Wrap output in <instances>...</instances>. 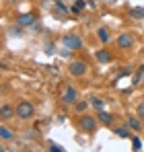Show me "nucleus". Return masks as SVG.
<instances>
[{
  "mask_svg": "<svg viewBox=\"0 0 144 152\" xmlns=\"http://www.w3.org/2000/svg\"><path fill=\"white\" fill-rule=\"evenodd\" d=\"M15 109H17V117H19V119H23V121L31 119V117H33V113H35L33 103H29V101H21Z\"/></svg>",
  "mask_w": 144,
  "mask_h": 152,
  "instance_id": "obj_1",
  "label": "nucleus"
},
{
  "mask_svg": "<svg viewBox=\"0 0 144 152\" xmlns=\"http://www.w3.org/2000/svg\"><path fill=\"white\" fill-rule=\"evenodd\" d=\"M62 45L68 48L70 51H78V50L84 48V43H82V39H80L78 35H64V37H62Z\"/></svg>",
  "mask_w": 144,
  "mask_h": 152,
  "instance_id": "obj_2",
  "label": "nucleus"
},
{
  "mask_svg": "<svg viewBox=\"0 0 144 152\" xmlns=\"http://www.w3.org/2000/svg\"><path fill=\"white\" fill-rule=\"evenodd\" d=\"M70 74L74 78H82V76L87 74V62H82V60H72L70 62Z\"/></svg>",
  "mask_w": 144,
  "mask_h": 152,
  "instance_id": "obj_3",
  "label": "nucleus"
},
{
  "mask_svg": "<svg viewBox=\"0 0 144 152\" xmlns=\"http://www.w3.org/2000/svg\"><path fill=\"white\" fill-rule=\"evenodd\" d=\"M78 127H80L82 132L91 134V132H95V129H97V119H95V117H91V115H82V117L78 119Z\"/></svg>",
  "mask_w": 144,
  "mask_h": 152,
  "instance_id": "obj_4",
  "label": "nucleus"
},
{
  "mask_svg": "<svg viewBox=\"0 0 144 152\" xmlns=\"http://www.w3.org/2000/svg\"><path fill=\"white\" fill-rule=\"evenodd\" d=\"M76 99H78V91L74 86H64V91H62V101H64V105L76 103Z\"/></svg>",
  "mask_w": 144,
  "mask_h": 152,
  "instance_id": "obj_5",
  "label": "nucleus"
},
{
  "mask_svg": "<svg viewBox=\"0 0 144 152\" xmlns=\"http://www.w3.org/2000/svg\"><path fill=\"white\" fill-rule=\"evenodd\" d=\"M35 23V15L33 12H21L17 15V25L19 27H31Z\"/></svg>",
  "mask_w": 144,
  "mask_h": 152,
  "instance_id": "obj_6",
  "label": "nucleus"
},
{
  "mask_svg": "<svg viewBox=\"0 0 144 152\" xmlns=\"http://www.w3.org/2000/svg\"><path fill=\"white\" fill-rule=\"evenodd\" d=\"M134 45V37L130 35V33H121L120 37H118V48L121 50H130Z\"/></svg>",
  "mask_w": 144,
  "mask_h": 152,
  "instance_id": "obj_7",
  "label": "nucleus"
},
{
  "mask_svg": "<svg viewBox=\"0 0 144 152\" xmlns=\"http://www.w3.org/2000/svg\"><path fill=\"white\" fill-rule=\"evenodd\" d=\"M97 119H99L101 124H105V126H111V124H113V115L107 113V111H103V109L97 111Z\"/></svg>",
  "mask_w": 144,
  "mask_h": 152,
  "instance_id": "obj_8",
  "label": "nucleus"
},
{
  "mask_svg": "<svg viewBox=\"0 0 144 152\" xmlns=\"http://www.w3.org/2000/svg\"><path fill=\"white\" fill-rule=\"evenodd\" d=\"M95 58H97V62H101V64H109V62H111V53L107 50H97Z\"/></svg>",
  "mask_w": 144,
  "mask_h": 152,
  "instance_id": "obj_9",
  "label": "nucleus"
},
{
  "mask_svg": "<svg viewBox=\"0 0 144 152\" xmlns=\"http://www.w3.org/2000/svg\"><path fill=\"white\" fill-rule=\"evenodd\" d=\"M12 115H17V109H12L10 105H4V107H2V111H0V117L6 121V119H10Z\"/></svg>",
  "mask_w": 144,
  "mask_h": 152,
  "instance_id": "obj_10",
  "label": "nucleus"
},
{
  "mask_svg": "<svg viewBox=\"0 0 144 152\" xmlns=\"http://www.w3.org/2000/svg\"><path fill=\"white\" fill-rule=\"evenodd\" d=\"M130 17H134V19H144V8H142V6H134V8H130Z\"/></svg>",
  "mask_w": 144,
  "mask_h": 152,
  "instance_id": "obj_11",
  "label": "nucleus"
},
{
  "mask_svg": "<svg viewBox=\"0 0 144 152\" xmlns=\"http://www.w3.org/2000/svg\"><path fill=\"white\" fill-rule=\"evenodd\" d=\"M74 15H80L82 10H84V0H76L74 4H72V8H70Z\"/></svg>",
  "mask_w": 144,
  "mask_h": 152,
  "instance_id": "obj_12",
  "label": "nucleus"
},
{
  "mask_svg": "<svg viewBox=\"0 0 144 152\" xmlns=\"http://www.w3.org/2000/svg\"><path fill=\"white\" fill-rule=\"evenodd\" d=\"M0 138H2V140H12V138H15V134H12L6 126H2V127H0Z\"/></svg>",
  "mask_w": 144,
  "mask_h": 152,
  "instance_id": "obj_13",
  "label": "nucleus"
},
{
  "mask_svg": "<svg viewBox=\"0 0 144 152\" xmlns=\"http://www.w3.org/2000/svg\"><path fill=\"white\" fill-rule=\"evenodd\" d=\"M97 35H99V39H101L103 43H107V41H109V31H107L105 27H101V29H97Z\"/></svg>",
  "mask_w": 144,
  "mask_h": 152,
  "instance_id": "obj_14",
  "label": "nucleus"
},
{
  "mask_svg": "<svg viewBox=\"0 0 144 152\" xmlns=\"http://www.w3.org/2000/svg\"><path fill=\"white\" fill-rule=\"evenodd\" d=\"M128 127L134 129V132H140V129H142V127H140V121H138L136 117H130V119H128Z\"/></svg>",
  "mask_w": 144,
  "mask_h": 152,
  "instance_id": "obj_15",
  "label": "nucleus"
},
{
  "mask_svg": "<svg viewBox=\"0 0 144 152\" xmlns=\"http://www.w3.org/2000/svg\"><path fill=\"white\" fill-rule=\"evenodd\" d=\"M115 134H118L120 138H130V129H128V126H126V127H118Z\"/></svg>",
  "mask_w": 144,
  "mask_h": 152,
  "instance_id": "obj_16",
  "label": "nucleus"
},
{
  "mask_svg": "<svg viewBox=\"0 0 144 152\" xmlns=\"http://www.w3.org/2000/svg\"><path fill=\"white\" fill-rule=\"evenodd\" d=\"M91 105H93L95 109H103V105H105V103H103V99H97V97H91Z\"/></svg>",
  "mask_w": 144,
  "mask_h": 152,
  "instance_id": "obj_17",
  "label": "nucleus"
},
{
  "mask_svg": "<svg viewBox=\"0 0 144 152\" xmlns=\"http://www.w3.org/2000/svg\"><path fill=\"white\" fill-rule=\"evenodd\" d=\"M132 146H134V150H140V148H142L140 138H136V136H134V138H132Z\"/></svg>",
  "mask_w": 144,
  "mask_h": 152,
  "instance_id": "obj_18",
  "label": "nucleus"
},
{
  "mask_svg": "<svg viewBox=\"0 0 144 152\" xmlns=\"http://www.w3.org/2000/svg\"><path fill=\"white\" fill-rule=\"evenodd\" d=\"M56 6H58V10H62V12H68V6H66L62 0H56Z\"/></svg>",
  "mask_w": 144,
  "mask_h": 152,
  "instance_id": "obj_19",
  "label": "nucleus"
},
{
  "mask_svg": "<svg viewBox=\"0 0 144 152\" xmlns=\"http://www.w3.org/2000/svg\"><path fill=\"white\" fill-rule=\"evenodd\" d=\"M84 109H87V103H84V101L76 103V111H84Z\"/></svg>",
  "mask_w": 144,
  "mask_h": 152,
  "instance_id": "obj_20",
  "label": "nucleus"
},
{
  "mask_svg": "<svg viewBox=\"0 0 144 152\" xmlns=\"http://www.w3.org/2000/svg\"><path fill=\"white\" fill-rule=\"evenodd\" d=\"M138 117H140V119H144V103H140V105H138Z\"/></svg>",
  "mask_w": 144,
  "mask_h": 152,
  "instance_id": "obj_21",
  "label": "nucleus"
},
{
  "mask_svg": "<svg viewBox=\"0 0 144 152\" xmlns=\"http://www.w3.org/2000/svg\"><path fill=\"white\" fill-rule=\"evenodd\" d=\"M49 150H51V152H64V148H60V146L51 144V146H49Z\"/></svg>",
  "mask_w": 144,
  "mask_h": 152,
  "instance_id": "obj_22",
  "label": "nucleus"
}]
</instances>
